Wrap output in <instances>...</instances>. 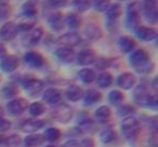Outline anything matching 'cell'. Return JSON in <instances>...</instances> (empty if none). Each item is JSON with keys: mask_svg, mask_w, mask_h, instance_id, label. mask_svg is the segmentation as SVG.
<instances>
[{"mask_svg": "<svg viewBox=\"0 0 158 147\" xmlns=\"http://www.w3.org/2000/svg\"><path fill=\"white\" fill-rule=\"evenodd\" d=\"M129 62L140 74H148L154 68V64L151 62L148 53L143 49H139L132 52L129 57Z\"/></svg>", "mask_w": 158, "mask_h": 147, "instance_id": "cell-1", "label": "cell"}, {"mask_svg": "<svg viewBox=\"0 0 158 147\" xmlns=\"http://www.w3.org/2000/svg\"><path fill=\"white\" fill-rule=\"evenodd\" d=\"M141 129L139 120L134 117H128L121 123V132L128 140H134L138 136Z\"/></svg>", "mask_w": 158, "mask_h": 147, "instance_id": "cell-2", "label": "cell"}, {"mask_svg": "<svg viewBox=\"0 0 158 147\" xmlns=\"http://www.w3.org/2000/svg\"><path fill=\"white\" fill-rule=\"evenodd\" d=\"M134 102L142 107H156L157 100L155 96H152L144 87H139L134 92Z\"/></svg>", "mask_w": 158, "mask_h": 147, "instance_id": "cell-3", "label": "cell"}, {"mask_svg": "<svg viewBox=\"0 0 158 147\" xmlns=\"http://www.w3.org/2000/svg\"><path fill=\"white\" fill-rule=\"evenodd\" d=\"M141 18V5L136 1L129 3L127 7V25L130 28L135 29Z\"/></svg>", "mask_w": 158, "mask_h": 147, "instance_id": "cell-4", "label": "cell"}, {"mask_svg": "<svg viewBox=\"0 0 158 147\" xmlns=\"http://www.w3.org/2000/svg\"><path fill=\"white\" fill-rule=\"evenodd\" d=\"M143 13L145 20L151 24H156L158 20L157 0H144L143 1Z\"/></svg>", "mask_w": 158, "mask_h": 147, "instance_id": "cell-5", "label": "cell"}, {"mask_svg": "<svg viewBox=\"0 0 158 147\" xmlns=\"http://www.w3.org/2000/svg\"><path fill=\"white\" fill-rule=\"evenodd\" d=\"M52 117L56 121L62 123H66L72 119L73 117V110L69 106L62 104L59 105L52 110Z\"/></svg>", "mask_w": 158, "mask_h": 147, "instance_id": "cell-6", "label": "cell"}, {"mask_svg": "<svg viewBox=\"0 0 158 147\" xmlns=\"http://www.w3.org/2000/svg\"><path fill=\"white\" fill-rule=\"evenodd\" d=\"M22 86L25 89L27 93L31 96L39 94L44 89V82L39 79H35V78H28L22 81Z\"/></svg>", "mask_w": 158, "mask_h": 147, "instance_id": "cell-7", "label": "cell"}, {"mask_svg": "<svg viewBox=\"0 0 158 147\" xmlns=\"http://www.w3.org/2000/svg\"><path fill=\"white\" fill-rule=\"evenodd\" d=\"M8 110L13 116H20L28 108V102L25 99H15L12 100L7 105Z\"/></svg>", "mask_w": 158, "mask_h": 147, "instance_id": "cell-8", "label": "cell"}, {"mask_svg": "<svg viewBox=\"0 0 158 147\" xmlns=\"http://www.w3.org/2000/svg\"><path fill=\"white\" fill-rule=\"evenodd\" d=\"M18 33V26L13 22H8L5 23L0 28V38L5 41H11L16 37Z\"/></svg>", "mask_w": 158, "mask_h": 147, "instance_id": "cell-9", "label": "cell"}, {"mask_svg": "<svg viewBox=\"0 0 158 147\" xmlns=\"http://www.w3.org/2000/svg\"><path fill=\"white\" fill-rule=\"evenodd\" d=\"M136 78L133 74L131 72H123L121 75L118 76L117 78V84L119 88L123 89V90H129L135 84Z\"/></svg>", "mask_w": 158, "mask_h": 147, "instance_id": "cell-10", "label": "cell"}, {"mask_svg": "<svg viewBox=\"0 0 158 147\" xmlns=\"http://www.w3.org/2000/svg\"><path fill=\"white\" fill-rule=\"evenodd\" d=\"M24 61L27 65H29L31 67H34V68H40L41 66H44V56H42L40 53L34 52V51L27 52L26 54L24 55Z\"/></svg>", "mask_w": 158, "mask_h": 147, "instance_id": "cell-11", "label": "cell"}, {"mask_svg": "<svg viewBox=\"0 0 158 147\" xmlns=\"http://www.w3.org/2000/svg\"><path fill=\"white\" fill-rule=\"evenodd\" d=\"M19 64H20V59L15 55H8V56L3 57L0 62V68L5 72H11L18 68Z\"/></svg>", "mask_w": 158, "mask_h": 147, "instance_id": "cell-12", "label": "cell"}, {"mask_svg": "<svg viewBox=\"0 0 158 147\" xmlns=\"http://www.w3.org/2000/svg\"><path fill=\"white\" fill-rule=\"evenodd\" d=\"M81 41V38L78 34L76 33H67V34H64L63 36L57 39V42L60 44L64 47H67V48H72V47H75L77 44L80 43Z\"/></svg>", "mask_w": 158, "mask_h": 147, "instance_id": "cell-13", "label": "cell"}, {"mask_svg": "<svg viewBox=\"0 0 158 147\" xmlns=\"http://www.w3.org/2000/svg\"><path fill=\"white\" fill-rule=\"evenodd\" d=\"M135 34L139 39L143 40V41H152L157 37L156 29L147 26H138L135 28Z\"/></svg>", "mask_w": 158, "mask_h": 147, "instance_id": "cell-14", "label": "cell"}, {"mask_svg": "<svg viewBox=\"0 0 158 147\" xmlns=\"http://www.w3.org/2000/svg\"><path fill=\"white\" fill-rule=\"evenodd\" d=\"M48 24L53 31H60L64 28V25H65V18H63L62 13L60 12H54V13H51L48 16Z\"/></svg>", "mask_w": 158, "mask_h": 147, "instance_id": "cell-15", "label": "cell"}, {"mask_svg": "<svg viewBox=\"0 0 158 147\" xmlns=\"http://www.w3.org/2000/svg\"><path fill=\"white\" fill-rule=\"evenodd\" d=\"M95 59H97V56H95L94 51L90 50V49L80 51L77 55V62L79 65H90V64L94 63Z\"/></svg>", "mask_w": 158, "mask_h": 147, "instance_id": "cell-16", "label": "cell"}, {"mask_svg": "<svg viewBox=\"0 0 158 147\" xmlns=\"http://www.w3.org/2000/svg\"><path fill=\"white\" fill-rule=\"evenodd\" d=\"M56 57L63 63H72L75 59V51L72 48L67 47H61L55 51Z\"/></svg>", "mask_w": 158, "mask_h": 147, "instance_id": "cell-17", "label": "cell"}, {"mask_svg": "<svg viewBox=\"0 0 158 147\" xmlns=\"http://www.w3.org/2000/svg\"><path fill=\"white\" fill-rule=\"evenodd\" d=\"M38 13V0H27L22 6V14L25 18H35Z\"/></svg>", "mask_w": 158, "mask_h": 147, "instance_id": "cell-18", "label": "cell"}, {"mask_svg": "<svg viewBox=\"0 0 158 147\" xmlns=\"http://www.w3.org/2000/svg\"><path fill=\"white\" fill-rule=\"evenodd\" d=\"M102 100V94L100 91L95 90V89H89L86 93L84 94V102L86 105H94L98 102Z\"/></svg>", "mask_w": 158, "mask_h": 147, "instance_id": "cell-19", "label": "cell"}, {"mask_svg": "<svg viewBox=\"0 0 158 147\" xmlns=\"http://www.w3.org/2000/svg\"><path fill=\"white\" fill-rule=\"evenodd\" d=\"M44 125V122L42 120H37V119H29L22 123L21 129L24 132H36L40 130Z\"/></svg>", "mask_w": 158, "mask_h": 147, "instance_id": "cell-20", "label": "cell"}, {"mask_svg": "<svg viewBox=\"0 0 158 147\" xmlns=\"http://www.w3.org/2000/svg\"><path fill=\"white\" fill-rule=\"evenodd\" d=\"M44 101H46L48 104H51V105H55L57 104L60 101H61V92L56 89H48V90L44 91Z\"/></svg>", "mask_w": 158, "mask_h": 147, "instance_id": "cell-21", "label": "cell"}, {"mask_svg": "<svg viewBox=\"0 0 158 147\" xmlns=\"http://www.w3.org/2000/svg\"><path fill=\"white\" fill-rule=\"evenodd\" d=\"M66 97L72 102H78L84 97V91L80 87L73 84L66 90Z\"/></svg>", "mask_w": 158, "mask_h": 147, "instance_id": "cell-22", "label": "cell"}, {"mask_svg": "<svg viewBox=\"0 0 158 147\" xmlns=\"http://www.w3.org/2000/svg\"><path fill=\"white\" fill-rule=\"evenodd\" d=\"M121 13H123V7L120 3H112L106 9V16L112 22L120 18Z\"/></svg>", "mask_w": 158, "mask_h": 147, "instance_id": "cell-23", "label": "cell"}, {"mask_svg": "<svg viewBox=\"0 0 158 147\" xmlns=\"http://www.w3.org/2000/svg\"><path fill=\"white\" fill-rule=\"evenodd\" d=\"M85 34H86L87 38L90 40H99L102 38V31L98 25L95 24H88L85 29Z\"/></svg>", "mask_w": 158, "mask_h": 147, "instance_id": "cell-24", "label": "cell"}, {"mask_svg": "<svg viewBox=\"0 0 158 147\" xmlns=\"http://www.w3.org/2000/svg\"><path fill=\"white\" fill-rule=\"evenodd\" d=\"M118 46L123 53H129L135 48V41L128 36H123V37L119 38Z\"/></svg>", "mask_w": 158, "mask_h": 147, "instance_id": "cell-25", "label": "cell"}, {"mask_svg": "<svg viewBox=\"0 0 158 147\" xmlns=\"http://www.w3.org/2000/svg\"><path fill=\"white\" fill-rule=\"evenodd\" d=\"M42 35H44V31H42V28H40V27L31 29L29 35L25 38L26 44L27 46H35V44H37L38 42L40 41V39H41Z\"/></svg>", "mask_w": 158, "mask_h": 147, "instance_id": "cell-26", "label": "cell"}, {"mask_svg": "<svg viewBox=\"0 0 158 147\" xmlns=\"http://www.w3.org/2000/svg\"><path fill=\"white\" fill-rule=\"evenodd\" d=\"M110 116H112V112H110L108 106H100V107L95 110V118L101 123L107 122L110 119Z\"/></svg>", "mask_w": 158, "mask_h": 147, "instance_id": "cell-27", "label": "cell"}, {"mask_svg": "<svg viewBox=\"0 0 158 147\" xmlns=\"http://www.w3.org/2000/svg\"><path fill=\"white\" fill-rule=\"evenodd\" d=\"M78 77L84 84H92L95 80V72L94 70L90 69V68H84L78 72Z\"/></svg>", "mask_w": 158, "mask_h": 147, "instance_id": "cell-28", "label": "cell"}, {"mask_svg": "<svg viewBox=\"0 0 158 147\" xmlns=\"http://www.w3.org/2000/svg\"><path fill=\"white\" fill-rule=\"evenodd\" d=\"M112 82H113V76L107 71L101 72L97 78V84L100 88H107V87H110L112 84Z\"/></svg>", "mask_w": 158, "mask_h": 147, "instance_id": "cell-29", "label": "cell"}, {"mask_svg": "<svg viewBox=\"0 0 158 147\" xmlns=\"http://www.w3.org/2000/svg\"><path fill=\"white\" fill-rule=\"evenodd\" d=\"M65 22L69 28L76 29L81 24V18L77 13H68L65 18Z\"/></svg>", "mask_w": 158, "mask_h": 147, "instance_id": "cell-30", "label": "cell"}, {"mask_svg": "<svg viewBox=\"0 0 158 147\" xmlns=\"http://www.w3.org/2000/svg\"><path fill=\"white\" fill-rule=\"evenodd\" d=\"M44 142V136L40 135V134H31V135H28L25 138V144L29 147L40 146Z\"/></svg>", "mask_w": 158, "mask_h": 147, "instance_id": "cell-31", "label": "cell"}, {"mask_svg": "<svg viewBox=\"0 0 158 147\" xmlns=\"http://www.w3.org/2000/svg\"><path fill=\"white\" fill-rule=\"evenodd\" d=\"M61 137V132L56 128H49L44 134V138L48 142H55Z\"/></svg>", "mask_w": 158, "mask_h": 147, "instance_id": "cell-32", "label": "cell"}, {"mask_svg": "<svg viewBox=\"0 0 158 147\" xmlns=\"http://www.w3.org/2000/svg\"><path fill=\"white\" fill-rule=\"evenodd\" d=\"M44 112H46V107H44V104L40 103V102H35V103H33L29 106V114L34 117L40 116V115H42Z\"/></svg>", "mask_w": 158, "mask_h": 147, "instance_id": "cell-33", "label": "cell"}, {"mask_svg": "<svg viewBox=\"0 0 158 147\" xmlns=\"http://www.w3.org/2000/svg\"><path fill=\"white\" fill-rule=\"evenodd\" d=\"M115 137H116V134H115V132L113 131L110 128L103 130V131L101 132V134H100V138H101V141L104 143V144L112 143L113 141L115 140Z\"/></svg>", "mask_w": 158, "mask_h": 147, "instance_id": "cell-34", "label": "cell"}, {"mask_svg": "<svg viewBox=\"0 0 158 147\" xmlns=\"http://www.w3.org/2000/svg\"><path fill=\"white\" fill-rule=\"evenodd\" d=\"M92 5V0H73V6L79 12H85Z\"/></svg>", "mask_w": 158, "mask_h": 147, "instance_id": "cell-35", "label": "cell"}, {"mask_svg": "<svg viewBox=\"0 0 158 147\" xmlns=\"http://www.w3.org/2000/svg\"><path fill=\"white\" fill-rule=\"evenodd\" d=\"M1 94H2L6 99H11V97L15 96V95L18 94V89H16V87L14 86V84H6L2 90H1Z\"/></svg>", "mask_w": 158, "mask_h": 147, "instance_id": "cell-36", "label": "cell"}, {"mask_svg": "<svg viewBox=\"0 0 158 147\" xmlns=\"http://www.w3.org/2000/svg\"><path fill=\"white\" fill-rule=\"evenodd\" d=\"M125 99V95H123V92L118 90H114L112 92H110L108 94V101L110 102L112 104H119L123 101Z\"/></svg>", "mask_w": 158, "mask_h": 147, "instance_id": "cell-37", "label": "cell"}, {"mask_svg": "<svg viewBox=\"0 0 158 147\" xmlns=\"http://www.w3.org/2000/svg\"><path fill=\"white\" fill-rule=\"evenodd\" d=\"M110 5V0H92V6L97 11H106L108 6Z\"/></svg>", "mask_w": 158, "mask_h": 147, "instance_id": "cell-38", "label": "cell"}, {"mask_svg": "<svg viewBox=\"0 0 158 147\" xmlns=\"http://www.w3.org/2000/svg\"><path fill=\"white\" fill-rule=\"evenodd\" d=\"M21 142H22L21 136L18 135V134H13V135H11L8 138H6L5 144L7 147H20Z\"/></svg>", "mask_w": 158, "mask_h": 147, "instance_id": "cell-39", "label": "cell"}, {"mask_svg": "<svg viewBox=\"0 0 158 147\" xmlns=\"http://www.w3.org/2000/svg\"><path fill=\"white\" fill-rule=\"evenodd\" d=\"M10 13H11V9H10L9 5L8 3H0V21L8 18Z\"/></svg>", "mask_w": 158, "mask_h": 147, "instance_id": "cell-40", "label": "cell"}, {"mask_svg": "<svg viewBox=\"0 0 158 147\" xmlns=\"http://www.w3.org/2000/svg\"><path fill=\"white\" fill-rule=\"evenodd\" d=\"M67 2L68 0H47V5L50 8H53V9L66 7Z\"/></svg>", "mask_w": 158, "mask_h": 147, "instance_id": "cell-41", "label": "cell"}, {"mask_svg": "<svg viewBox=\"0 0 158 147\" xmlns=\"http://www.w3.org/2000/svg\"><path fill=\"white\" fill-rule=\"evenodd\" d=\"M110 61L108 59H105V57H101V59H99L97 62H95V67L98 68V69H106L107 67H110Z\"/></svg>", "mask_w": 158, "mask_h": 147, "instance_id": "cell-42", "label": "cell"}, {"mask_svg": "<svg viewBox=\"0 0 158 147\" xmlns=\"http://www.w3.org/2000/svg\"><path fill=\"white\" fill-rule=\"evenodd\" d=\"M18 26L19 31H31L34 28V23L33 22H23L20 23Z\"/></svg>", "mask_w": 158, "mask_h": 147, "instance_id": "cell-43", "label": "cell"}, {"mask_svg": "<svg viewBox=\"0 0 158 147\" xmlns=\"http://www.w3.org/2000/svg\"><path fill=\"white\" fill-rule=\"evenodd\" d=\"M134 112V108L131 107L130 105H123L118 108V114L123 116V115H130Z\"/></svg>", "mask_w": 158, "mask_h": 147, "instance_id": "cell-44", "label": "cell"}, {"mask_svg": "<svg viewBox=\"0 0 158 147\" xmlns=\"http://www.w3.org/2000/svg\"><path fill=\"white\" fill-rule=\"evenodd\" d=\"M11 127V122L7 119H0V131L3 132V131H8Z\"/></svg>", "mask_w": 158, "mask_h": 147, "instance_id": "cell-45", "label": "cell"}, {"mask_svg": "<svg viewBox=\"0 0 158 147\" xmlns=\"http://www.w3.org/2000/svg\"><path fill=\"white\" fill-rule=\"evenodd\" d=\"M79 147H94V142L91 138H85L79 144Z\"/></svg>", "mask_w": 158, "mask_h": 147, "instance_id": "cell-46", "label": "cell"}, {"mask_svg": "<svg viewBox=\"0 0 158 147\" xmlns=\"http://www.w3.org/2000/svg\"><path fill=\"white\" fill-rule=\"evenodd\" d=\"M63 147H79V143L75 140H70V141H67V142L63 145Z\"/></svg>", "mask_w": 158, "mask_h": 147, "instance_id": "cell-47", "label": "cell"}, {"mask_svg": "<svg viewBox=\"0 0 158 147\" xmlns=\"http://www.w3.org/2000/svg\"><path fill=\"white\" fill-rule=\"evenodd\" d=\"M6 56H7V49L2 43H0V59H2Z\"/></svg>", "mask_w": 158, "mask_h": 147, "instance_id": "cell-48", "label": "cell"}, {"mask_svg": "<svg viewBox=\"0 0 158 147\" xmlns=\"http://www.w3.org/2000/svg\"><path fill=\"white\" fill-rule=\"evenodd\" d=\"M149 143H151L153 146H156V145H157V136H156V134H154V135L152 136L151 140H149Z\"/></svg>", "mask_w": 158, "mask_h": 147, "instance_id": "cell-49", "label": "cell"}, {"mask_svg": "<svg viewBox=\"0 0 158 147\" xmlns=\"http://www.w3.org/2000/svg\"><path fill=\"white\" fill-rule=\"evenodd\" d=\"M5 141H6L5 136L1 135V134H0V146H1V145H2V144H5Z\"/></svg>", "mask_w": 158, "mask_h": 147, "instance_id": "cell-50", "label": "cell"}, {"mask_svg": "<svg viewBox=\"0 0 158 147\" xmlns=\"http://www.w3.org/2000/svg\"><path fill=\"white\" fill-rule=\"evenodd\" d=\"M3 114H5V112H3L2 107L0 106V119H2V118H3Z\"/></svg>", "mask_w": 158, "mask_h": 147, "instance_id": "cell-51", "label": "cell"}, {"mask_svg": "<svg viewBox=\"0 0 158 147\" xmlns=\"http://www.w3.org/2000/svg\"><path fill=\"white\" fill-rule=\"evenodd\" d=\"M0 3H8V0H0Z\"/></svg>", "mask_w": 158, "mask_h": 147, "instance_id": "cell-52", "label": "cell"}, {"mask_svg": "<svg viewBox=\"0 0 158 147\" xmlns=\"http://www.w3.org/2000/svg\"><path fill=\"white\" fill-rule=\"evenodd\" d=\"M47 147H55V146H47Z\"/></svg>", "mask_w": 158, "mask_h": 147, "instance_id": "cell-53", "label": "cell"}]
</instances>
